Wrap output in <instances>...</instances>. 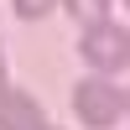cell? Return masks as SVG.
I'll return each mask as SVG.
<instances>
[{
    "label": "cell",
    "mask_w": 130,
    "mask_h": 130,
    "mask_svg": "<svg viewBox=\"0 0 130 130\" xmlns=\"http://www.w3.org/2000/svg\"><path fill=\"white\" fill-rule=\"evenodd\" d=\"M47 10H52V0H16V16H26V21L47 16Z\"/></svg>",
    "instance_id": "obj_5"
},
{
    "label": "cell",
    "mask_w": 130,
    "mask_h": 130,
    "mask_svg": "<svg viewBox=\"0 0 130 130\" xmlns=\"http://www.w3.org/2000/svg\"><path fill=\"white\" fill-rule=\"evenodd\" d=\"M125 109H130V99H125Z\"/></svg>",
    "instance_id": "obj_7"
},
{
    "label": "cell",
    "mask_w": 130,
    "mask_h": 130,
    "mask_svg": "<svg viewBox=\"0 0 130 130\" xmlns=\"http://www.w3.org/2000/svg\"><path fill=\"white\" fill-rule=\"evenodd\" d=\"M73 109H78V120L89 130H109L125 115V94L115 89V83H104V78H83L78 89H73Z\"/></svg>",
    "instance_id": "obj_1"
},
{
    "label": "cell",
    "mask_w": 130,
    "mask_h": 130,
    "mask_svg": "<svg viewBox=\"0 0 130 130\" xmlns=\"http://www.w3.org/2000/svg\"><path fill=\"white\" fill-rule=\"evenodd\" d=\"M78 52L94 62V68H104V73H109V68H125V62H130V31L115 26V21H99V26L83 31Z\"/></svg>",
    "instance_id": "obj_2"
},
{
    "label": "cell",
    "mask_w": 130,
    "mask_h": 130,
    "mask_svg": "<svg viewBox=\"0 0 130 130\" xmlns=\"http://www.w3.org/2000/svg\"><path fill=\"white\" fill-rule=\"evenodd\" d=\"M0 94H5V68H0Z\"/></svg>",
    "instance_id": "obj_6"
},
{
    "label": "cell",
    "mask_w": 130,
    "mask_h": 130,
    "mask_svg": "<svg viewBox=\"0 0 130 130\" xmlns=\"http://www.w3.org/2000/svg\"><path fill=\"white\" fill-rule=\"evenodd\" d=\"M68 10H73V16L83 21V31H89V26H99V21H104V0H68Z\"/></svg>",
    "instance_id": "obj_4"
},
{
    "label": "cell",
    "mask_w": 130,
    "mask_h": 130,
    "mask_svg": "<svg viewBox=\"0 0 130 130\" xmlns=\"http://www.w3.org/2000/svg\"><path fill=\"white\" fill-rule=\"evenodd\" d=\"M0 130H47L37 99L21 94V89H5V94H0Z\"/></svg>",
    "instance_id": "obj_3"
}]
</instances>
